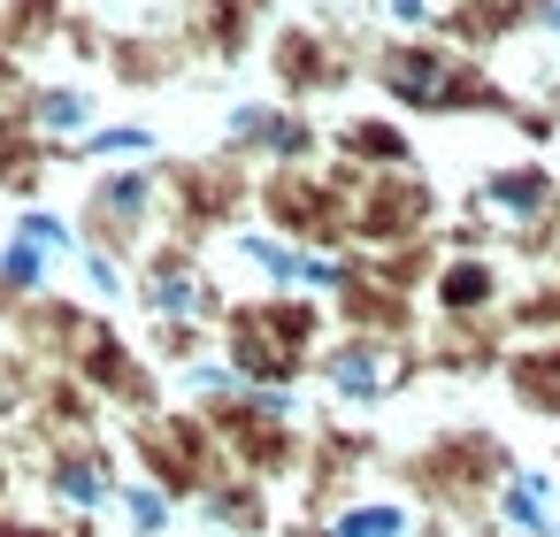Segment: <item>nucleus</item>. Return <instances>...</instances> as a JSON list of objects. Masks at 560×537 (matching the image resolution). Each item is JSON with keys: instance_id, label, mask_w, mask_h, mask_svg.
<instances>
[{"instance_id": "obj_1", "label": "nucleus", "mask_w": 560, "mask_h": 537, "mask_svg": "<svg viewBox=\"0 0 560 537\" xmlns=\"http://www.w3.org/2000/svg\"><path fill=\"white\" fill-rule=\"evenodd\" d=\"M514 460L522 453L491 422H445L438 437L399 453V499H422L445 522H483V506H491V491L506 483Z\"/></svg>"}, {"instance_id": "obj_2", "label": "nucleus", "mask_w": 560, "mask_h": 537, "mask_svg": "<svg viewBox=\"0 0 560 537\" xmlns=\"http://www.w3.org/2000/svg\"><path fill=\"white\" fill-rule=\"evenodd\" d=\"M422 376V338H369V330H330L323 353L307 361V384L346 415V422H369L384 415L407 384Z\"/></svg>"}, {"instance_id": "obj_3", "label": "nucleus", "mask_w": 560, "mask_h": 537, "mask_svg": "<svg viewBox=\"0 0 560 537\" xmlns=\"http://www.w3.org/2000/svg\"><path fill=\"white\" fill-rule=\"evenodd\" d=\"M78 231H85V246H101V254H116V261H139V254L170 231V192H162V170H154V162L93 170L85 208H78Z\"/></svg>"}, {"instance_id": "obj_4", "label": "nucleus", "mask_w": 560, "mask_h": 537, "mask_svg": "<svg viewBox=\"0 0 560 537\" xmlns=\"http://www.w3.org/2000/svg\"><path fill=\"white\" fill-rule=\"evenodd\" d=\"M131 300H139V315L147 323H223V307H231V284H223V269L200 254V246H185V238H154L139 261H131Z\"/></svg>"}, {"instance_id": "obj_5", "label": "nucleus", "mask_w": 560, "mask_h": 537, "mask_svg": "<svg viewBox=\"0 0 560 537\" xmlns=\"http://www.w3.org/2000/svg\"><path fill=\"white\" fill-rule=\"evenodd\" d=\"M438 238V185L422 170H399V177H353V200H346V246L353 254H407V246H430Z\"/></svg>"}, {"instance_id": "obj_6", "label": "nucleus", "mask_w": 560, "mask_h": 537, "mask_svg": "<svg viewBox=\"0 0 560 537\" xmlns=\"http://www.w3.org/2000/svg\"><path fill=\"white\" fill-rule=\"evenodd\" d=\"M346 200H353V170H323V162L261 170L254 185L261 223L284 231L292 246H346Z\"/></svg>"}, {"instance_id": "obj_7", "label": "nucleus", "mask_w": 560, "mask_h": 537, "mask_svg": "<svg viewBox=\"0 0 560 537\" xmlns=\"http://www.w3.org/2000/svg\"><path fill=\"white\" fill-rule=\"evenodd\" d=\"M506 300H514V269L499 246H438L422 277V307L438 323H506Z\"/></svg>"}, {"instance_id": "obj_8", "label": "nucleus", "mask_w": 560, "mask_h": 537, "mask_svg": "<svg viewBox=\"0 0 560 537\" xmlns=\"http://www.w3.org/2000/svg\"><path fill=\"white\" fill-rule=\"evenodd\" d=\"M162 192H170V238H185V246H200V238H223L231 223H246V208H254V177L231 162V154H215V162H177V170H162Z\"/></svg>"}, {"instance_id": "obj_9", "label": "nucleus", "mask_w": 560, "mask_h": 537, "mask_svg": "<svg viewBox=\"0 0 560 537\" xmlns=\"http://www.w3.org/2000/svg\"><path fill=\"white\" fill-rule=\"evenodd\" d=\"M70 376H78L101 407H124L131 422H154V415L170 407V376H162V369H154V361H147L116 323H101V330H93V346L70 361Z\"/></svg>"}, {"instance_id": "obj_10", "label": "nucleus", "mask_w": 560, "mask_h": 537, "mask_svg": "<svg viewBox=\"0 0 560 537\" xmlns=\"http://www.w3.org/2000/svg\"><path fill=\"white\" fill-rule=\"evenodd\" d=\"M116 483H124V468H116V453L101 445V437H55L47 453H39V491L55 499V514L62 522H108V506H116Z\"/></svg>"}, {"instance_id": "obj_11", "label": "nucleus", "mask_w": 560, "mask_h": 537, "mask_svg": "<svg viewBox=\"0 0 560 537\" xmlns=\"http://www.w3.org/2000/svg\"><path fill=\"white\" fill-rule=\"evenodd\" d=\"M223 154L231 162H269V170H300V162L323 154V131L300 108H284V101H238L223 116Z\"/></svg>"}, {"instance_id": "obj_12", "label": "nucleus", "mask_w": 560, "mask_h": 537, "mask_svg": "<svg viewBox=\"0 0 560 537\" xmlns=\"http://www.w3.org/2000/svg\"><path fill=\"white\" fill-rule=\"evenodd\" d=\"M330 323L338 330H369V338H422V292H407V284H392L376 261L361 269V284L330 307Z\"/></svg>"}, {"instance_id": "obj_13", "label": "nucleus", "mask_w": 560, "mask_h": 537, "mask_svg": "<svg viewBox=\"0 0 560 537\" xmlns=\"http://www.w3.org/2000/svg\"><path fill=\"white\" fill-rule=\"evenodd\" d=\"M491 376L506 384V399H514L522 415L560 422V330H552V338H506V353H499Z\"/></svg>"}, {"instance_id": "obj_14", "label": "nucleus", "mask_w": 560, "mask_h": 537, "mask_svg": "<svg viewBox=\"0 0 560 537\" xmlns=\"http://www.w3.org/2000/svg\"><path fill=\"white\" fill-rule=\"evenodd\" d=\"M238 300H246L254 330H261L269 346H284L292 361H315V353H323V338L338 330V323H330V307H323V300H307V292H238Z\"/></svg>"}, {"instance_id": "obj_15", "label": "nucleus", "mask_w": 560, "mask_h": 537, "mask_svg": "<svg viewBox=\"0 0 560 537\" xmlns=\"http://www.w3.org/2000/svg\"><path fill=\"white\" fill-rule=\"evenodd\" d=\"M300 254H307V246H292L284 231H269V223H254V215L223 231V261H231L254 292H300Z\"/></svg>"}, {"instance_id": "obj_16", "label": "nucleus", "mask_w": 560, "mask_h": 537, "mask_svg": "<svg viewBox=\"0 0 560 537\" xmlns=\"http://www.w3.org/2000/svg\"><path fill=\"white\" fill-rule=\"evenodd\" d=\"M330 154H338V170H353V177H399V170L422 162L415 139H407L392 116H346V124L330 131Z\"/></svg>"}, {"instance_id": "obj_17", "label": "nucleus", "mask_w": 560, "mask_h": 537, "mask_svg": "<svg viewBox=\"0 0 560 537\" xmlns=\"http://www.w3.org/2000/svg\"><path fill=\"white\" fill-rule=\"evenodd\" d=\"M415 499L399 491H353L330 514H315V537H415Z\"/></svg>"}, {"instance_id": "obj_18", "label": "nucleus", "mask_w": 560, "mask_h": 537, "mask_svg": "<svg viewBox=\"0 0 560 537\" xmlns=\"http://www.w3.org/2000/svg\"><path fill=\"white\" fill-rule=\"evenodd\" d=\"M108 514H116V529H124V537H170L185 506H177L162 483H147V476H131V468H124V483H116V506H108Z\"/></svg>"}, {"instance_id": "obj_19", "label": "nucleus", "mask_w": 560, "mask_h": 537, "mask_svg": "<svg viewBox=\"0 0 560 537\" xmlns=\"http://www.w3.org/2000/svg\"><path fill=\"white\" fill-rule=\"evenodd\" d=\"M246 384L231 376V361L223 353H200V361H185L177 376H170V407H200V415H215V407H231Z\"/></svg>"}, {"instance_id": "obj_20", "label": "nucleus", "mask_w": 560, "mask_h": 537, "mask_svg": "<svg viewBox=\"0 0 560 537\" xmlns=\"http://www.w3.org/2000/svg\"><path fill=\"white\" fill-rule=\"evenodd\" d=\"M55 277H62V261H47L39 246H24V238L0 246V300H9V307L47 300V292H55Z\"/></svg>"}, {"instance_id": "obj_21", "label": "nucleus", "mask_w": 560, "mask_h": 537, "mask_svg": "<svg viewBox=\"0 0 560 537\" xmlns=\"http://www.w3.org/2000/svg\"><path fill=\"white\" fill-rule=\"evenodd\" d=\"M9 238H24V246H39L47 261H62L70 269V254L85 246V231H78V215H62V208H39V200H24L16 208V223H9Z\"/></svg>"}, {"instance_id": "obj_22", "label": "nucleus", "mask_w": 560, "mask_h": 537, "mask_svg": "<svg viewBox=\"0 0 560 537\" xmlns=\"http://www.w3.org/2000/svg\"><path fill=\"white\" fill-rule=\"evenodd\" d=\"M70 269H78V300H85V307L108 315V307L131 300V261H116V254H101V246H78Z\"/></svg>"}, {"instance_id": "obj_23", "label": "nucleus", "mask_w": 560, "mask_h": 537, "mask_svg": "<svg viewBox=\"0 0 560 537\" xmlns=\"http://www.w3.org/2000/svg\"><path fill=\"white\" fill-rule=\"evenodd\" d=\"M162 376H177L185 361H200V353H215V330L208 323H147V346H139Z\"/></svg>"}, {"instance_id": "obj_24", "label": "nucleus", "mask_w": 560, "mask_h": 537, "mask_svg": "<svg viewBox=\"0 0 560 537\" xmlns=\"http://www.w3.org/2000/svg\"><path fill=\"white\" fill-rule=\"evenodd\" d=\"M0 537H85L78 522H39V514H0Z\"/></svg>"}, {"instance_id": "obj_25", "label": "nucleus", "mask_w": 560, "mask_h": 537, "mask_svg": "<svg viewBox=\"0 0 560 537\" xmlns=\"http://www.w3.org/2000/svg\"><path fill=\"white\" fill-rule=\"evenodd\" d=\"M384 9H392L399 24H422V16H430V9H422V0H384Z\"/></svg>"}, {"instance_id": "obj_26", "label": "nucleus", "mask_w": 560, "mask_h": 537, "mask_svg": "<svg viewBox=\"0 0 560 537\" xmlns=\"http://www.w3.org/2000/svg\"><path fill=\"white\" fill-rule=\"evenodd\" d=\"M468 529H476V537H506V529H491V522H468Z\"/></svg>"}]
</instances>
